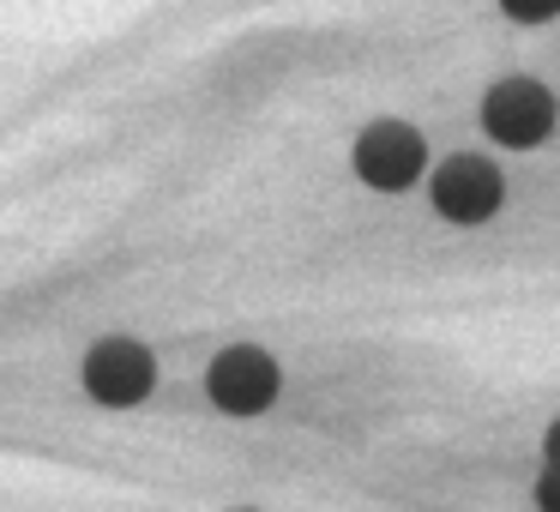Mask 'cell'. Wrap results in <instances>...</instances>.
Instances as JSON below:
<instances>
[{"mask_svg":"<svg viewBox=\"0 0 560 512\" xmlns=\"http://www.w3.org/2000/svg\"><path fill=\"white\" fill-rule=\"evenodd\" d=\"M536 507H542V512H560V458H548L542 476H536Z\"/></svg>","mask_w":560,"mask_h":512,"instance_id":"7","label":"cell"},{"mask_svg":"<svg viewBox=\"0 0 560 512\" xmlns=\"http://www.w3.org/2000/svg\"><path fill=\"white\" fill-rule=\"evenodd\" d=\"M518 25H542V19H555L560 13V0H500Z\"/></svg>","mask_w":560,"mask_h":512,"instance_id":"6","label":"cell"},{"mask_svg":"<svg viewBox=\"0 0 560 512\" xmlns=\"http://www.w3.org/2000/svg\"><path fill=\"white\" fill-rule=\"evenodd\" d=\"M151 380H158V362H151V350L133 338H103L97 350L85 356V386H91V398H103V404H139L151 392Z\"/></svg>","mask_w":560,"mask_h":512,"instance_id":"5","label":"cell"},{"mask_svg":"<svg viewBox=\"0 0 560 512\" xmlns=\"http://www.w3.org/2000/svg\"><path fill=\"white\" fill-rule=\"evenodd\" d=\"M482 127H488L494 146L530 151L555 133V97H548V85H536V79H500L482 97Z\"/></svg>","mask_w":560,"mask_h":512,"instance_id":"1","label":"cell"},{"mask_svg":"<svg viewBox=\"0 0 560 512\" xmlns=\"http://www.w3.org/2000/svg\"><path fill=\"white\" fill-rule=\"evenodd\" d=\"M500 194L506 182L488 158H452L434 170V211L452 223H488L500 211Z\"/></svg>","mask_w":560,"mask_h":512,"instance_id":"3","label":"cell"},{"mask_svg":"<svg viewBox=\"0 0 560 512\" xmlns=\"http://www.w3.org/2000/svg\"><path fill=\"white\" fill-rule=\"evenodd\" d=\"M206 386L230 416H259L278 398V362H271L266 350H254V344H235V350H223L218 362H211Z\"/></svg>","mask_w":560,"mask_h":512,"instance_id":"4","label":"cell"},{"mask_svg":"<svg viewBox=\"0 0 560 512\" xmlns=\"http://www.w3.org/2000/svg\"><path fill=\"white\" fill-rule=\"evenodd\" d=\"M428 163V146L416 127L404 121H374L362 139H355V175H362L368 187H380V194H404V187L422 175Z\"/></svg>","mask_w":560,"mask_h":512,"instance_id":"2","label":"cell"},{"mask_svg":"<svg viewBox=\"0 0 560 512\" xmlns=\"http://www.w3.org/2000/svg\"><path fill=\"white\" fill-rule=\"evenodd\" d=\"M542 452H548V458H560V422L548 428V446H542Z\"/></svg>","mask_w":560,"mask_h":512,"instance_id":"8","label":"cell"}]
</instances>
